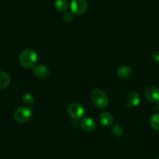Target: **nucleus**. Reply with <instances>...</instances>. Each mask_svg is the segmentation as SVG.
I'll list each match as a JSON object with an SVG mask.
<instances>
[{"instance_id": "obj_1", "label": "nucleus", "mask_w": 159, "mask_h": 159, "mask_svg": "<svg viewBox=\"0 0 159 159\" xmlns=\"http://www.w3.org/2000/svg\"><path fill=\"white\" fill-rule=\"evenodd\" d=\"M19 61L25 68H35L38 61L37 53L30 48L23 50L19 56Z\"/></svg>"}, {"instance_id": "obj_2", "label": "nucleus", "mask_w": 159, "mask_h": 159, "mask_svg": "<svg viewBox=\"0 0 159 159\" xmlns=\"http://www.w3.org/2000/svg\"><path fill=\"white\" fill-rule=\"evenodd\" d=\"M91 99L95 107L99 110L107 108L110 102L107 93L100 89H96L92 92Z\"/></svg>"}, {"instance_id": "obj_3", "label": "nucleus", "mask_w": 159, "mask_h": 159, "mask_svg": "<svg viewBox=\"0 0 159 159\" xmlns=\"http://www.w3.org/2000/svg\"><path fill=\"white\" fill-rule=\"evenodd\" d=\"M14 119L19 124L29 122L33 116V110L28 107H22L17 109L14 113Z\"/></svg>"}, {"instance_id": "obj_4", "label": "nucleus", "mask_w": 159, "mask_h": 159, "mask_svg": "<svg viewBox=\"0 0 159 159\" xmlns=\"http://www.w3.org/2000/svg\"><path fill=\"white\" fill-rule=\"evenodd\" d=\"M85 107L79 102H72L68 107V113L71 118L79 120L85 115Z\"/></svg>"}, {"instance_id": "obj_5", "label": "nucleus", "mask_w": 159, "mask_h": 159, "mask_svg": "<svg viewBox=\"0 0 159 159\" xmlns=\"http://www.w3.org/2000/svg\"><path fill=\"white\" fill-rule=\"evenodd\" d=\"M70 8L71 12L75 15H82L88 9V3L86 0H71Z\"/></svg>"}, {"instance_id": "obj_6", "label": "nucleus", "mask_w": 159, "mask_h": 159, "mask_svg": "<svg viewBox=\"0 0 159 159\" xmlns=\"http://www.w3.org/2000/svg\"><path fill=\"white\" fill-rule=\"evenodd\" d=\"M145 96L152 103H159V89L156 87H149L146 89Z\"/></svg>"}, {"instance_id": "obj_7", "label": "nucleus", "mask_w": 159, "mask_h": 159, "mask_svg": "<svg viewBox=\"0 0 159 159\" xmlns=\"http://www.w3.org/2000/svg\"><path fill=\"white\" fill-rule=\"evenodd\" d=\"M141 102V96L136 92H131L126 98V103L129 107H136Z\"/></svg>"}, {"instance_id": "obj_8", "label": "nucleus", "mask_w": 159, "mask_h": 159, "mask_svg": "<svg viewBox=\"0 0 159 159\" xmlns=\"http://www.w3.org/2000/svg\"><path fill=\"white\" fill-rule=\"evenodd\" d=\"M80 126L82 130L85 131L90 132L93 131L96 129V121L91 117H85L82 120L80 123Z\"/></svg>"}, {"instance_id": "obj_9", "label": "nucleus", "mask_w": 159, "mask_h": 159, "mask_svg": "<svg viewBox=\"0 0 159 159\" xmlns=\"http://www.w3.org/2000/svg\"><path fill=\"white\" fill-rule=\"evenodd\" d=\"M34 76L39 79H45L49 75V69L48 67L44 65H37L35 68H34Z\"/></svg>"}, {"instance_id": "obj_10", "label": "nucleus", "mask_w": 159, "mask_h": 159, "mask_svg": "<svg viewBox=\"0 0 159 159\" xmlns=\"http://www.w3.org/2000/svg\"><path fill=\"white\" fill-rule=\"evenodd\" d=\"M99 122L103 127H110L113 123V115L109 112H103L99 115Z\"/></svg>"}, {"instance_id": "obj_11", "label": "nucleus", "mask_w": 159, "mask_h": 159, "mask_svg": "<svg viewBox=\"0 0 159 159\" xmlns=\"http://www.w3.org/2000/svg\"><path fill=\"white\" fill-rule=\"evenodd\" d=\"M131 75V68L127 65L120 66L116 71V75L120 79H127Z\"/></svg>"}, {"instance_id": "obj_12", "label": "nucleus", "mask_w": 159, "mask_h": 159, "mask_svg": "<svg viewBox=\"0 0 159 159\" xmlns=\"http://www.w3.org/2000/svg\"><path fill=\"white\" fill-rule=\"evenodd\" d=\"M10 82V75L6 71H0V89H3L9 86Z\"/></svg>"}, {"instance_id": "obj_13", "label": "nucleus", "mask_w": 159, "mask_h": 159, "mask_svg": "<svg viewBox=\"0 0 159 159\" xmlns=\"http://www.w3.org/2000/svg\"><path fill=\"white\" fill-rule=\"evenodd\" d=\"M54 8L60 12H67L68 9V3L66 0H55Z\"/></svg>"}, {"instance_id": "obj_14", "label": "nucleus", "mask_w": 159, "mask_h": 159, "mask_svg": "<svg viewBox=\"0 0 159 159\" xmlns=\"http://www.w3.org/2000/svg\"><path fill=\"white\" fill-rule=\"evenodd\" d=\"M22 100H23V103L25 105L28 106V107H32L34 104V102H35V99H34V97L33 96V95L29 93H26L23 95V96H22Z\"/></svg>"}, {"instance_id": "obj_15", "label": "nucleus", "mask_w": 159, "mask_h": 159, "mask_svg": "<svg viewBox=\"0 0 159 159\" xmlns=\"http://www.w3.org/2000/svg\"><path fill=\"white\" fill-rule=\"evenodd\" d=\"M150 124L152 128L159 130V113H155L151 117Z\"/></svg>"}, {"instance_id": "obj_16", "label": "nucleus", "mask_w": 159, "mask_h": 159, "mask_svg": "<svg viewBox=\"0 0 159 159\" xmlns=\"http://www.w3.org/2000/svg\"><path fill=\"white\" fill-rule=\"evenodd\" d=\"M112 134H113V136L116 137V138L121 137L124 134L123 128L120 125H114L112 127Z\"/></svg>"}, {"instance_id": "obj_17", "label": "nucleus", "mask_w": 159, "mask_h": 159, "mask_svg": "<svg viewBox=\"0 0 159 159\" xmlns=\"http://www.w3.org/2000/svg\"><path fill=\"white\" fill-rule=\"evenodd\" d=\"M64 21L67 23H71L74 20V13L72 12H66L63 16Z\"/></svg>"}, {"instance_id": "obj_18", "label": "nucleus", "mask_w": 159, "mask_h": 159, "mask_svg": "<svg viewBox=\"0 0 159 159\" xmlns=\"http://www.w3.org/2000/svg\"><path fill=\"white\" fill-rule=\"evenodd\" d=\"M152 60L154 62L159 63V51H156L152 54Z\"/></svg>"}, {"instance_id": "obj_19", "label": "nucleus", "mask_w": 159, "mask_h": 159, "mask_svg": "<svg viewBox=\"0 0 159 159\" xmlns=\"http://www.w3.org/2000/svg\"><path fill=\"white\" fill-rule=\"evenodd\" d=\"M158 159H159V157H158Z\"/></svg>"}]
</instances>
